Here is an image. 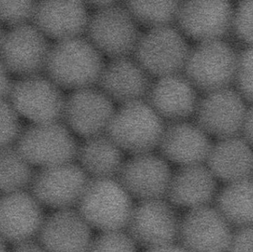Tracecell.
Here are the masks:
<instances>
[{
    "label": "cell",
    "instance_id": "1",
    "mask_svg": "<svg viewBox=\"0 0 253 252\" xmlns=\"http://www.w3.org/2000/svg\"><path fill=\"white\" fill-rule=\"evenodd\" d=\"M104 57L84 37L55 41L50 46L44 72L63 90L96 87L103 71Z\"/></svg>",
    "mask_w": 253,
    "mask_h": 252
},
{
    "label": "cell",
    "instance_id": "2",
    "mask_svg": "<svg viewBox=\"0 0 253 252\" xmlns=\"http://www.w3.org/2000/svg\"><path fill=\"white\" fill-rule=\"evenodd\" d=\"M165 122L146 101L120 105L105 134L124 152L132 155L158 149Z\"/></svg>",
    "mask_w": 253,
    "mask_h": 252
},
{
    "label": "cell",
    "instance_id": "3",
    "mask_svg": "<svg viewBox=\"0 0 253 252\" xmlns=\"http://www.w3.org/2000/svg\"><path fill=\"white\" fill-rule=\"evenodd\" d=\"M133 207L117 179H90L77 204L90 227L101 232L126 229Z\"/></svg>",
    "mask_w": 253,
    "mask_h": 252
},
{
    "label": "cell",
    "instance_id": "4",
    "mask_svg": "<svg viewBox=\"0 0 253 252\" xmlns=\"http://www.w3.org/2000/svg\"><path fill=\"white\" fill-rule=\"evenodd\" d=\"M239 53L224 40L197 43L190 49L183 75L204 95L234 84Z\"/></svg>",
    "mask_w": 253,
    "mask_h": 252
},
{
    "label": "cell",
    "instance_id": "5",
    "mask_svg": "<svg viewBox=\"0 0 253 252\" xmlns=\"http://www.w3.org/2000/svg\"><path fill=\"white\" fill-rule=\"evenodd\" d=\"M79 145L75 135L58 121L29 124L22 128L14 146L33 167L43 169L74 163Z\"/></svg>",
    "mask_w": 253,
    "mask_h": 252
},
{
    "label": "cell",
    "instance_id": "6",
    "mask_svg": "<svg viewBox=\"0 0 253 252\" xmlns=\"http://www.w3.org/2000/svg\"><path fill=\"white\" fill-rule=\"evenodd\" d=\"M191 47L176 26L147 30L140 36L132 58L152 78L183 73Z\"/></svg>",
    "mask_w": 253,
    "mask_h": 252
},
{
    "label": "cell",
    "instance_id": "7",
    "mask_svg": "<svg viewBox=\"0 0 253 252\" xmlns=\"http://www.w3.org/2000/svg\"><path fill=\"white\" fill-rule=\"evenodd\" d=\"M141 34L129 10L118 1L93 12L85 31L86 38L110 60L132 57Z\"/></svg>",
    "mask_w": 253,
    "mask_h": 252
},
{
    "label": "cell",
    "instance_id": "8",
    "mask_svg": "<svg viewBox=\"0 0 253 252\" xmlns=\"http://www.w3.org/2000/svg\"><path fill=\"white\" fill-rule=\"evenodd\" d=\"M7 99L19 116L31 124L58 122L63 118V90L42 74L13 81Z\"/></svg>",
    "mask_w": 253,
    "mask_h": 252
},
{
    "label": "cell",
    "instance_id": "9",
    "mask_svg": "<svg viewBox=\"0 0 253 252\" xmlns=\"http://www.w3.org/2000/svg\"><path fill=\"white\" fill-rule=\"evenodd\" d=\"M50 46L33 23L10 28L0 41V61L10 75L19 78L41 75Z\"/></svg>",
    "mask_w": 253,
    "mask_h": 252
},
{
    "label": "cell",
    "instance_id": "10",
    "mask_svg": "<svg viewBox=\"0 0 253 252\" xmlns=\"http://www.w3.org/2000/svg\"><path fill=\"white\" fill-rule=\"evenodd\" d=\"M248 109L243 98L230 87L204 95L193 118L210 137L221 140L242 136Z\"/></svg>",
    "mask_w": 253,
    "mask_h": 252
},
{
    "label": "cell",
    "instance_id": "11",
    "mask_svg": "<svg viewBox=\"0 0 253 252\" xmlns=\"http://www.w3.org/2000/svg\"><path fill=\"white\" fill-rule=\"evenodd\" d=\"M180 220L175 207L165 198L140 201L134 206L126 232L137 247L156 248L175 244Z\"/></svg>",
    "mask_w": 253,
    "mask_h": 252
},
{
    "label": "cell",
    "instance_id": "12",
    "mask_svg": "<svg viewBox=\"0 0 253 252\" xmlns=\"http://www.w3.org/2000/svg\"><path fill=\"white\" fill-rule=\"evenodd\" d=\"M90 178L74 163L40 169L34 173L30 192L43 208L56 210L77 206Z\"/></svg>",
    "mask_w": 253,
    "mask_h": 252
},
{
    "label": "cell",
    "instance_id": "13",
    "mask_svg": "<svg viewBox=\"0 0 253 252\" xmlns=\"http://www.w3.org/2000/svg\"><path fill=\"white\" fill-rule=\"evenodd\" d=\"M234 229L213 205L188 210L178 240L188 252H229Z\"/></svg>",
    "mask_w": 253,
    "mask_h": 252
},
{
    "label": "cell",
    "instance_id": "14",
    "mask_svg": "<svg viewBox=\"0 0 253 252\" xmlns=\"http://www.w3.org/2000/svg\"><path fill=\"white\" fill-rule=\"evenodd\" d=\"M115 104L97 87L74 90L66 96L64 124L83 140L105 134Z\"/></svg>",
    "mask_w": 253,
    "mask_h": 252
},
{
    "label": "cell",
    "instance_id": "15",
    "mask_svg": "<svg viewBox=\"0 0 253 252\" xmlns=\"http://www.w3.org/2000/svg\"><path fill=\"white\" fill-rule=\"evenodd\" d=\"M233 13L230 1H181L175 24L187 39L197 43L224 40L232 31Z\"/></svg>",
    "mask_w": 253,
    "mask_h": 252
},
{
    "label": "cell",
    "instance_id": "16",
    "mask_svg": "<svg viewBox=\"0 0 253 252\" xmlns=\"http://www.w3.org/2000/svg\"><path fill=\"white\" fill-rule=\"evenodd\" d=\"M172 176L169 163L150 152L125 161L117 179L131 198L144 201L165 199Z\"/></svg>",
    "mask_w": 253,
    "mask_h": 252
},
{
    "label": "cell",
    "instance_id": "17",
    "mask_svg": "<svg viewBox=\"0 0 253 252\" xmlns=\"http://www.w3.org/2000/svg\"><path fill=\"white\" fill-rule=\"evenodd\" d=\"M43 209L30 191L0 195V237L13 247L34 241L45 218Z\"/></svg>",
    "mask_w": 253,
    "mask_h": 252
},
{
    "label": "cell",
    "instance_id": "18",
    "mask_svg": "<svg viewBox=\"0 0 253 252\" xmlns=\"http://www.w3.org/2000/svg\"><path fill=\"white\" fill-rule=\"evenodd\" d=\"M199 92L183 73L153 80L146 102L165 123L189 121L193 118Z\"/></svg>",
    "mask_w": 253,
    "mask_h": 252
},
{
    "label": "cell",
    "instance_id": "19",
    "mask_svg": "<svg viewBox=\"0 0 253 252\" xmlns=\"http://www.w3.org/2000/svg\"><path fill=\"white\" fill-rule=\"evenodd\" d=\"M92 229L78 210H56L45 217L37 238L48 252H89Z\"/></svg>",
    "mask_w": 253,
    "mask_h": 252
},
{
    "label": "cell",
    "instance_id": "20",
    "mask_svg": "<svg viewBox=\"0 0 253 252\" xmlns=\"http://www.w3.org/2000/svg\"><path fill=\"white\" fill-rule=\"evenodd\" d=\"M212 144L196 123L178 121L165 123L158 149L168 163L181 167L206 164Z\"/></svg>",
    "mask_w": 253,
    "mask_h": 252
},
{
    "label": "cell",
    "instance_id": "21",
    "mask_svg": "<svg viewBox=\"0 0 253 252\" xmlns=\"http://www.w3.org/2000/svg\"><path fill=\"white\" fill-rule=\"evenodd\" d=\"M153 81L133 58H120L105 63L96 86L120 106L146 101Z\"/></svg>",
    "mask_w": 253,
    "mask_h": 252
},
{
    "label": "cell",
    "instance_id": "22",
    "mask_svg": "<svg viewBox=\"0 0 253 252\" xmlns=\"http://www.w3.org/2000/svg\"><path fill=\"white\" fill-rule=\"evenodd\" d=\"M90 15L83 1H37L32 23L55 41L83 36Z\"/></svg>",
    "mask_w": 253,
    "mask_h": 252
},
{
    "label": "cell",
    "instance_id": "23",
    "mask_svg": "<svg viewBox=\"0 0 253 252\" xmlns=\"http://www.w3.org/2000/svg\"><path fill=\"white\" fill-rule=\"evenodd\" d=\"M219 188L206 164L181 167L172 173L167 201L187 211L213 205Z\"/></svg>",
    "mask_w": 253,
    "mask_h": 252
},
{
    "label": "cell",
    "instance_id": "24",
    "mask_svg": "<svg viewBox=\"0 0 253 252\" xmlns=\"http://www.w3.org/2000/svg\"><path fill=\"white\" fill-rule=\"evenodd\" d=\"M221 185L253 179V148L242 136L212 144L206 161Z\"/></svg>",
    "mask_w": 253,
    "mask_h": 252
},
{
    "label": "cell",
    "instance_id": "25",
    "mask_svg": "<svg viewBox=\"0 0 253 252\" xmlns=\"http://www.w3.org/2000/svg\"><path fill=\"white\" fill-rule=\"evenodd\" d=\"M77 159L90 179H117L125 162L124 152L106 134L83 140Z\"/></svg>",
    "mask_w": 253,
    "mask_h": 252
},
{
    "label": "cell",
    "instance_id": "26",
    "mask_svg": "<svg viewBox=\"0 0 253 252\" xmlns=\"http://www.w3.org/2000/svg\"><path fill=\"white\" fill-rule=\"evenodd\" d=\"M213 206L234 230L253 227V179L221 185Z\"/></svg>",
    "mask_w": 253,
    "mask_h": 252
},
{
    "label": "cell",
    "instance_id": "27",
    "mask_svg": "<svg viewBox=\"0 0 253 252\" xmlns=\"http://www.w3.org/2000/svg\"><path fill=\"white\" fill-rule=\"evenodd\" d=\"M34 173L15 146L0 149V195L28 190Z\"/></svg>",
    "mask_w": 253,
    "mask_h": 252
},
{
    "label": "cell",
    "instance_id": "28",
    "mask_svg": "<svg viewBox=\"0 0 253 252\" xmlns=\"http://www.w3.org/2000/svg\"><path fill=\"white\" fill-rule=\"evenodd\" d=\"M179 1H124L138 26L147 30L175 24Z\"/></svg>",
    "mask_w": 253,
    "mask_h": 252
},
{
    "label": "cell",
    "instance_id": "29",
    "mask_svg": "<svg viewBox=\"0 0 253 252\" xmlns=\"http://www.w3.org/2000/svg\"><path fill=\"white\" fill-rule=\"evenodd\" d=\"M234 84L246 103L253 105V47L239 52Z\"/></svg>",
    "mask_w": 253,
    "mask_h": 252
},
{
    "label": "cell",
    "instance_id": "30",
    "mask_svg": "<svg viewBox=\"0 0 253 252\" xmlns=\"http://www.w3.org/2000/svg\"><path fill=\"white\" fill-rule=\"evenodd\" d=\"M22 130L20 116L8 99H0V149L14 146Z\"/></svg>",
    "mask_w": 253,
    "mask_h": 252
},
{
    "label": "cell",
    "instance_id": "31",
    "mask_svg": "<svg viewBox=\"0 0 253 252\" xmlns=\"http://www.w3.org/2000/svg\"><path fill=\"white\" fill-rule=\"evenodd\" d=\"M37 1H0V23L9 28L31 24Z\"/></svg>",
    "mask_w": 253,
    "mask_h": 252
},
{
    "label": "cell",
    "instance_id": "32",
    "mask_svg": "<svg viewBox=\"0 0 253 252\" xmlns=\"http://www.w3.org/2000/svg\"><path fill=\"white\" fill-rule=\"evenodd\" d=\"M89 252H137V245L123 230L101 232L93 238Z\"/></svg>",
    "mask_w": 253,
    "mask_h": 252
},
{
    "label": "cell",
    "instance_id": "33",
    "mask_svg": "<svg viewBox=\"0 0 253 252\" xmlns=\"http://www.w3.org/2000/svg\"><path fill=\"white\" fill-rule=\"evenodd\" d=\"M232 32L246 47H253V1H242L234 7Z\"/></svg>",
    "mask_w": 253,
    "mask_h": 252
},
{
    "label": "cell",
    "instance_id": "34",
    "mask_svg": "<svg viewBox=\"0 0 253 252\" xmlns=\"http://www.w3.org/2000/svg\"><path fill=\"white\" fill-rule=\"evenodd\" d=\"M229 252H253V227L234 230Z\"/></svg>",
    "mask_w": 253,
    "mask_h": 252
},
{
    "label": "cell",
    "instance_id": "35",
    "mask_svg": "<svg viewBox=\"0 0 253 252\" xmlns=\"http://www.w3.org/2000/svg\"><path fill=\"white\" fill-rule=\"evenodd\" d=\"M13 82L10 72L0 61V99H7Z\"/></svg>",
    "mask_w": 253,
    "mask_h": 252
},
{
    "label": "cell",
    "instance_id": "36",
    "mask_svg": "<svg viewBox=\"0 0 253 252\" xmlns=\"http://www.w3.org/2000/svg\"><path fill=\"white\" fill-rule=\"evenodd\" d=\"M242 137L253 148V105L248 109Z\"/></svg>",
    "mask_w": 253,
    "mask_h": 252
},
{
    "label": "cell",
    "instance_id": "37",
    "mask_svg": "<svg viewBox=\"0 0 253 252\" xmlns=\"http://www.w3.org/2000/svg\"><path fill=\"white\" fill-rule=\"evenodd\" d=\"M9 252H48L39 242L34 241H28L24 244L13 247Z\"/></svg>",
    "mask_w": 253,
    "mask_h": 252
},
{
    "label": "cell",
    "instance_id": "38",
    "mask_svg": "<svg viewBox=\"0 0 253 252\" xmlns=\"http://www.w3.org/2000/svg\"><path fill=\"white\" fill-rule=\"evenodd\" d=\"M144 252H188L180 244H172L156 248L148 249Z\"/></svg>",
    "mask_w": 253,
    "mask_h": 252
},
{
    "label": "cell",
    "instance_id": "39",
    "mask_svg": "<svg viewBox=\"0 0 253 252\" xmlns=\"http://www.w3.org/2000/svg\"><path fill=\"white\" fill-rule=\"evenodd\" d=\"M117 1H91V2L86 3L87 7L93 9L94 11L96 10H103L107 7H111L113 4H115Z\"/></svg>",
    "mask_w": 253,
    "mask_h": 252
},
{
    "label": "cell",
    "instance_id": "40",
    "mask_svg": "<svg viewBox=\"0 0 253 252\" xmlns=\"http://www.w3.org/2000/svg\"><path fill=\"white\" fill-rule=\"evenodd\" d=\"M0 252H9L7 250V244L0 237Z\"/></svg>",
    "mask_w": 253,
    "mask_h": 252
},
{
    "label": "cell",
    "instance_id": "41",
    "mask_svg": "<svg viewBox=\"0 0 253 252\" xmlns=\"http://www.w3.org/2000/svg\"><path fill=\"white\" fill-rule=\"evenodd\" d=\"M3 34H4V32H3L2 28H1V24L0 23V41H1V38H2Z\"/></svg>",
    "mask_w": 253,
    "mask_h": 252
}]
</instances>
